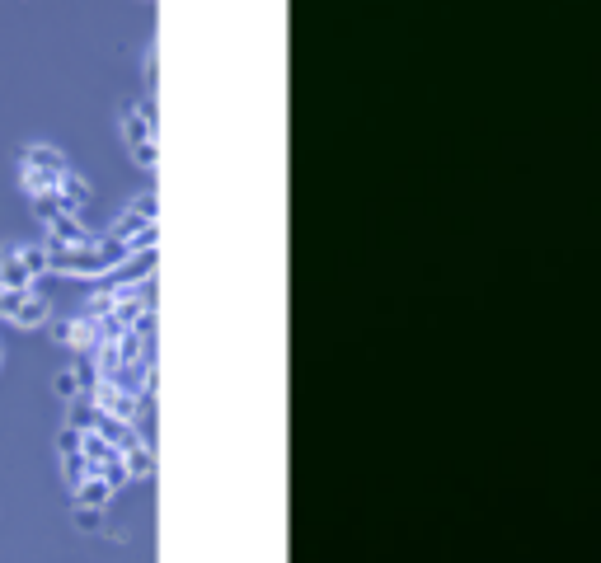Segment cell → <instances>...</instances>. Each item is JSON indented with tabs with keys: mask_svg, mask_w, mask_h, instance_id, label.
<instances>
[{
	"mask_svg": "<svg viewBox=\"0 0 601 563\" xmlns=\"http://www.w3.org/2000/svg\"><path fill=\"white\" fill-rule=\"evenodd\" d=\"M0 315H10L19 324H38L47 315V305L33 287H0Z\"/></svg>",
	"mask_w": 601,
	"mask_h": 563,
	"instance_id": "cell-2",
	"label": "cell"
},
{
	"mask_svg": "<svg viewBox=\"0 0 601 563\" xmlns=\"http://www.w3.org/2000/svg\"><path fill=\"white\" fill-rule=\"evenodd\" d=\"M19 174H24V183H29L33 193H57V183L66 179V160L52 151V146H33V151L24 155Z\"/></svg>",
	"mask_w": 601,
	"mask_h": 563,
	"instance_id": "cell-1",
	"label": "cell"
}]
</instances>
